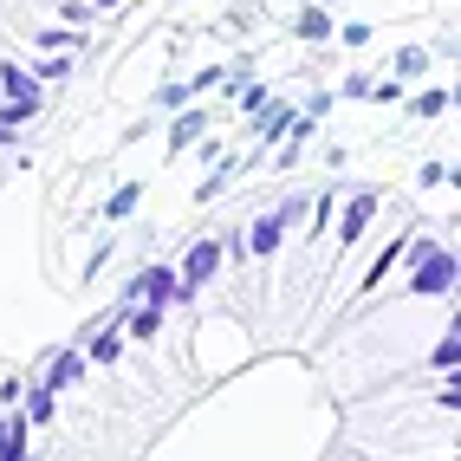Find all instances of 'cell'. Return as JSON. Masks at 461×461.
Returning <instances> with one entry per match:
<instances>
[{
    "instance_id": "7",
    "label": "cell",
    "mask_w": 461,
    "mask_h": 461,
    "mask_svg": "<svg viewBox=\"0 0 461 461\" xmlns=\"http://www.w3.org/2000/svg\"><path fill=\"white\" fill-rule=\"evenodd\" d=\"M7 98H14V104H33V85H26V72H7Z\"/></svg>"
},
{
    "instance_id": "6",
    "label": "cell",
    "mask_w": 461,
    "mask_h": 461,
    "mask_svg": "<svg viewBox=\"0 0 461 461\" xmlns=\"http://www.w3.org/2000/svg\"><path fill=\"white\" fill-rule=\"evenodd\" d=\"M0 455H7V461H14V455H26V429H20V422L0 429Z\"/></svg>"
},
{
    "instance_id": "9",
    "label": "cell",
    "mask_w": 461,
    "mask_h": 461,
    "mask_svg": "<svg viewBox=\"0 0 461 461\" xmlns=\"http://www.w3.org/2000/svg\"><path fill=\"white\" fill-rule=\"evenodd\" d=\"M0 143H7V131H0Z\"/></svg>"
},
{
    "instance_id": "3",
    "label": "cell",
    "mask_w": 461,
    "mask_h": 461,
    "mask_svg": "<svg viewBox=\"0 0 461 461\" xmlns=\"http://www.w3.org/2000/svg\"><path fill=\"white\" fill-rule=\"evenodd\" d=\"M280 234H286V214H267V221L254 228L248 248H254V254H273V248H280Z\"/></svg>"
},
{
    "instance_id": "2",
    "label": "cell",
    "mask_w": 461,
    "mask_h": 461,
    "mask_svg": "<svg viewBox=\"0 0 461 461\" xmlns=\"http://www.w3.org/2000/svg\"><path fill=\"white\" fill-rule=\"evenodd\" d=\"M214 267H221V248H214V240H202V248L189 254V267H182V286H202Z\"/></svg>"
},
{
    "instance_id": "4",
    "label": "cell",
    "mask_w": 461,
    "mask_h": 461,
    "mask_svg": "<svg viewBox=\"0 0 461 461\" xmlns=\"http://www.w3.org/2000/svg\"><path fill=\"white\" fill-rule=\"evenodd\" d=\"M169 293H176V273H163V267H157V273H143V299H149V305H163Z\"/></svg>"
},
{
    "instance_id": "1",
    "label": "cell",
    "mask_w": 461,
    "mask_h": 461,
    "mask_svg": "<svg viewBox=\"0 0 461 461\" xmlns=\"http://www.w3.org/2000/svg\"><path fill=\"white\" fill-rule=\"evenodd\" d=\"M448 286H455V254H429L422 273H416V293H422V299H442Z\"/></svg>"
},
{
    "instance_id": "8",
    "label": "cell",
    "mask_w": 461,
    "mask_h": 461,
    "mask_svg": "<svg viewBox=\"0 0 461 461\" xmlns=\"http://www.w3.org/2000/svg\"><path fill=\"white\" fill-rule=\"evenodd\" d=\"M436 364H442V371H455V364H461V345H455V331L442 338V351H436Z\"/></svg>"
},
{
    "instance_id": "5",
    "label": "cell",
    "mask_w": 461,
    "mask_h": 461,
    "mask_svg": "<svg viewBox=\"0 0 461 461\" xmlns=\"http://www.w3.org/2000/svg\"><path fill=\"white\" fill-rule=\"evenodd\" d=\"M371 208H377L371 195H357V202H351V214H345V240H357V234H364V221H371Z\"/></svg>"
},
{
    "instance_id": "10",
    "label": "cell",
    "mask_w": 461,
    "mask_h": 461,
    "mask_svg": "<svg viewBox=\"0 0 461 461\" xmlns=\"http://www.w3.org/2000/svg\"><path fill=\"white\" fill-rule=\"evenodd\" d=\"M104 7H111V0H104Z\"/></svg>"
}]
</instances>
